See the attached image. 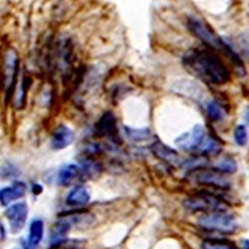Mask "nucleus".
I'll use <instances>...</instances> for the list:
<instances>
[{
  "label": "nucleus",
  "mask_w": 249,
  "mask_h": 249,
  "mask_svg": "<svg viewBox=\"0 0 249 249\" xmlns=\"http://www.w3.org/2000/svg\"><path fill=\"white\" fill-rule=\"evenodd\" d=\"M186 70L202 81L213 85H225L231 80V74L216 51L212 48H196L183 56Z\"/></svg>",
  "instance_id": "obj_1"
},
{
  "label": "nucleus",
  "mask_w": 249,
  "mask_h": 249,
  "mask_svg": "<svg viewBox=\"0 0 249 249\" xmlns=\"http://www.w3.org/2000/svg\"><path fill=\"white\" fill-rule=\"evenodd\" d=\"M188 28L193 35L198 38L207 47L212 48L214 51L223 53L233 62L235 66L244 70L243 63L237 53L233 51L230 45L225 43L219 36H217L210 25H207L197 18L190 17L188 19Z\"/></svg>",
  "instance_id": "obj_2"
},
{
  "label": "nucleus",
  "mask_w": 249,
  "mask_h": 249,
  "mask_svg": "<svg viewBox=\"0 0 249 249\" xmlns=\"http://www.w3.org/2000/svg\"><path fill=\"white\" fill-rule=\"evenodd\" d=\"M198 225L205 231L220 234H231L236 231V221L233 215L227 211H217L203 213L197 221Z\"/></svg>",
  "instance_id": "obj_3"
},
{
  "label": "nucleus",
  "mask_w": 249,
  "mask_h": 249,
  "mask_svg": "<svg viewBox=\"0 0 249 249\" xmlns=\"http://www.w3.org/2000/svg\"><path fill=\"white\" fill-rule=\"evenodd\" d=\"M184 209L191 213H212L217 211H226L227 204L219 196L209 193H196L183 201Z\"/></svg>",
  "instance_id": "obj_4"
},
{
  "label": "nucleus",
  "mask_w": 249,
  "mask_h": 249,
  "mask_svg": "<svg viewBox=\"0 0 249 249\" xmlns=\"http://www.w3.org/2000/svg\"><path fill=\"white\" fill-rule=\"evenodd\" d=\"M188 178L197 184L211 186L218 190H227L231 188V181L224 174L215 169H206L204 167L192 170L188 173Z\"/></svg>",
  "instance_id": "obj_5"
},
{
  "label": "nucleus",
  "mask_w": 249,
  "mask_h": 249,
  "mask_svg": "<svg viewBox=\"0 0 249 249\" xmlns=\"http://www.w3.org/2000/svg\"><path fill=\"white\" fill-rule=\"evenodd\" d=\"M205 136V131L201 124H196L190 132H186L177 138L175 143L182 151L196 153L200 147Z\"/></svg>",
  "instance_id": "obj_6"
},
{
  "label": "nucleus",
  "mask_w": 249,
  "mask_h": 249,
  "mask_svg": "<svg viewBox=\"0 0 249 249\" xmlns=\"http://www.w3.org/2000/svg\"><path fill=\"white\" fill-rule=\"evenodd\" d=\"M5 216L10 224L12 232L17 233L23 230L28 216V205L24 201L12 204L6 210Z\"/></svg>",
  "instance_id": "obj_7"
},
{
  "label": "nucleus",
  "mask_w": 249,
  "mask_h": 249,
  "mask_svg": "<svg viewBox=\"0 0 249 249\" xmlns=\"http://www.w3.org/2000/svg\"><path fill=\"white\" fill-rule=\"evenodd\" d=\"M95 133L99 137L108 138L115 142L117 141L119 138L117 118L112 112H106L102 115L95 126Z\"/></svg>",
  "instance_id": "obj_8"
},
{
  "label": "nucleus",
  "mask_w": 249,
  "mask_h": 249,
  "mask_svg": "<svg viewBox=\"0 0 249 249\" xmlns=\"http://www.w3.org/2000/svg\"><path fill=\"white\" fill-rule=\"evenodd\" d=\"M6 77H5V82H6V97L7 100L10 99L12 92L15 87V83L19 71V59L17 55L13 51H9L6 54Z\"/></svg>",
  "instance_id": "obj_9"
},
{
  "label": "nucleus",
  "mask_w": 249,
  "mask_h": 249,
  "mask_svg": "<svg viewBox=\"0 0 249 249\" xmlns=\"http://www.w3.org/2000/svg\"><path fill=\"white\" fill-rule=\"evenodd\" d=\"M74 141V132L66 124H59L52 134L51 146L53 150H63Z\"/></svg>",
  "instance_id": "obj_10"
},
{
  "label": "nucleus",
  "mask_w": 249,
  "mask_h": 249,
  "mask_svg": "<svg viewBox=\"0 0 249 249\" xmlns=\"http://www.w3.org/2000/svg\"><path fill=\"white\" fill-rule=\"evenodd\" d=\"M26 192V184L22 181H15L11 186L4 188L0 192V200L2 206H7L11 201L22 197Z\"/></svg>",
  "instance_id": "obj_11"
},
{
  "label": "nucleus",
  "mask_w": 249,
  "mask_h": 249,
  "mask_svg": "<svg viewBox=\"0 0 249 249\" xmlns=\"http://www.w3.org/2000/svg\"><path fill=\"white\" fill-rule=\"evenodd\" d=\"M151 150L155 154V156H157L160 160H161L163 161H167V162H170L173 164L179 163V161H180V159H179V156L178 155V153L174 149L165 146L164 143H162L160 141L155 142L152 144Z\"/></svg>",
  "instance_id": "obj_12"
},
{
  "label": "nucleus",
  "mask_w": 249,
  "mask_h": 249,
  "mask_svg": "<svg viewBox=\"0 0 249 249\" xmlns=\"http://www.w3.org/2000/svg\"><path fill=\"white\" fill-rule=\"evenodd\" d=\"M44 233V222L41 219H34L30 223L29 235L27 239L26 249H37L43 238Z\"/></svg>",
  "instance_id": "obj_13"
},
{
  "label": "nucleus",
  "mask_w": 249,
  "mask_h": 249,
  "mask_svg": "<svg viewBox=\"0 0 249 249\" xmlns=\"http://www.w3.org/2000/svg\"><path fill=\"white\" fill-rule=\"evenodd\" d=\"M90 200V194L88 190L83 185H76L73 188L67 197H66V203L69 206H84L86 205Z\"/></svg>",
  "instance_id": "obj_14"
},
{
  "label": "nucleus",
  "mask_w": 249,
  "mask_h": 249,
  "mask_svg": "<svg viewBox=\"0 0 249 249\" xmlns=\"http://www.w3.org/2000/svg\"><path fill=\"white\" fill-rule=\"evenodd\" d=\"M222 150V146L220 142L213 138V136L207 135L205 136L202 143L200 144V147L197 149L196 154L205 157V156H216L218 155Z\"/></svg>",
  "instance_id": "obj_15"
},
{
  "label": "nucleus",
  "mask_w": 249,
  "mask_h": 249,
  "mask_svg": "<svg viewBox=\"0 0 249 249\" xmlns=\"http://www.w3.org/2000/svg\"><path fill=\"white\" fill-rule=\"evenodd\" d=\"M78 176H80V167L74 163L66 164L58 173V183L63 186L69 185Z\"/></svg>",
  "instance_id": "obj_16"
},
{
  "label": "nucleus",
  "mask_w": 249,
  "mask_h": 249,
  "mask_svg": "<svg viewBox=\"0 0 249 249\" xmlns=\"http://www.w3.org/2000/svg\"><path fill=\"white\" fill-rule=\"evenodd\" d=\"M102 167L100 162L96 161L93 159H85L81 160V165H80V177L83 178H92L96 176H98L101 173Z\"/></svg>",
  "instance_id": "obj_17"
},
{
  "label": "nucleus",
  "mask_w": 249,
  "mask_h": 249,
  "mask_svg": "<svg viewBox=\"0 0 249 249\" xmlns=\"http://www.w3.org/2000/svg\"><path fill=\"white\" fill-rule=\"evenodd\" d=\"M124 133L128 137L129 140L135 142H142L148 141L152 137V131L148 128H131V127H124Z\"/></svg>",
  "instance_id": "obj_18"
},
{
  "label": "nucleus",
  "mask_w": 249,
  "mask_h": 249,
  "mask_svg": "<svg viewBox=\"0 0 249 249\" xmlns=\"http://www.w3.org/2000/svg\"><path fill=\"white\" fill-rule=\"evenodd\" d=\"M205 111H206L207 117L213 122L221 121L225 115L222 107L220 106V104L215 100H211L206 103Z\"/></svg>",
  "instance_id": "obj_19"
},
{
  "label": "nucleus",
  "mask_w": 249,
  "mask_h": 249,
  "mask_svg": "<svg viewBox=\"0 0 249 249\" xmlns=\"http://www.w3.org/2000/svg\"><path fill=\"white\" fill-rule=\"evenodd\" d=\"M215 170L219 171L222 174H233L237 170V164L234 159L231 157L222 158L214 167Z\"/></svg>",
  "instance_id": "obj_20"
},
{
  "label": "nucleus",
  "mask_w": 249,
  "mask_h": 249,
  "mask_svg": "<svg viewBox=\"0 0 249 249\" xmlns=\"http://www.w3.org/2000/svg\"><path fill=\"white\" fill-rule=\"evenodd\" d=\"M31 85V80L29 77H24L22 82H21V85H20L19 88V92L18 95L16 97V102H15V105L17 109H22L25 105V102H26V96H27V91L29 89Z\"/></svg>",
  "instance_id": "obj_21"
},
{
  "label": "nucleus",
  "mask_w": 249,
  "mask_h": 249,
  "mask_svg": "<svg viewBox=\"0 0 249 249\" xmlns=\"http://www.w3.org/2000/svg\"><path fill=\"white\" fill-rule=\"evenodd\" d=\"M202 249H238L235 244L220 239H206L201 244Z\"/></svg>",
  "instance_id": "obj_22"
},
{
  "label": "nucleus",
  "mask_w": 249,
  "mask_h": 249,
  "mask_svg": "<svg viewBox=\"0 0 249 249\" xmlns=\"http://www.w3.org/2000/svg\"><path fill=\"white\" fill-rule=\"evenodd\" d=\"M234 141L240 147H243L246 144L247 141H248V134H247V130L244 126L240 124L238 126L235 131H234Z\"/></svg>",
  "instance_id": "obj_23"
},
{
  "label": "nucleus",
  "mask_w": 249,
  "mask_h": 249,
  "mask_svg": "<svg viewBox=\"0 0 249 249\" xmlns=\"http://www.w3.org/2000/svg\"><path fill=\"white\" fill-rule=\"evenodd\" d=\"M238 45L243 52V55L249 60V31H246L239 36Z\"/></svg>",
  "instance_id": "obj_24"
},
{
  "label": "nucleus",
  "mask_w": 249,
  "mask_h": 249,
  "mask_svg": "<svg viewBox=\"0 0 249 249\" xmlns=\"http://www.w3.org/2000/svg\"><path fill=\"white\" fill-rule=\"evenodd\" d=\"M42 186H41L40 184H38V183H35V184H33V186H32V192H33V194L34 195H39V194H41L42 193Z\"/></svg>",
  "instance_id": "obj_25"
},
{
  "label": "nucleus",
  "mask_w": 249,
  "mask_h": 249,
  "mask_svg": "<svg viewBox=\"0 0 249 249\" xmlns=\"http://www.w3.org/2000/svg\"><path fill=\"white\" fill-rule=\"evenodd\" d=\"M242 248L243 249H249V240L248 239H243L242 240Z\"/></svg>",
  "instance_id": "obj_26"
},
{
  "label": "nucleus",
  "mask_w": 249,
  "mask_h": 249,
  "mask_svg": "<svg viewBox=\"0 0 249 249\" xmlns=\"http://www.w3.org/2000/svg\"><path fill=\"white\" fill-rule=\"evenodd\" d=\"M5 239V228L3 224H1V240Z\"/></svg>",
  "instance_id": "obj_27"
},
{
  "label": "nucleus",
  "mask_w": 249,
  "mask_h": 249,
  "mask_svg": "<svg viewBox=\"0 0 249 249\" xmlns=\"http://www.w3.org/2000/svg\"><path fill=\"white\" fill-rule=\"evenodd\" d=\"M246 119H247V121L249 122V108H248L247 111H246Z\"/></svg>",
  "instance_id": "obj_28"
}]
</instances>
